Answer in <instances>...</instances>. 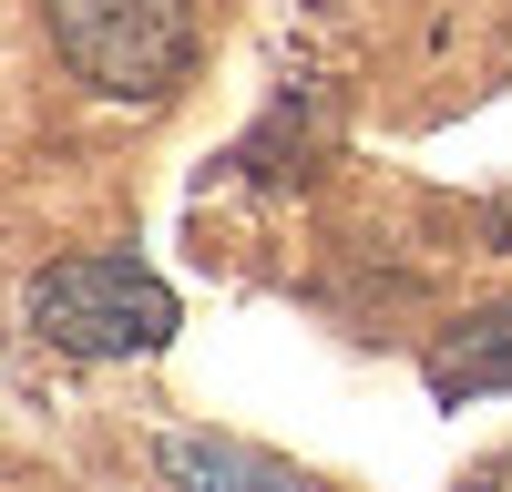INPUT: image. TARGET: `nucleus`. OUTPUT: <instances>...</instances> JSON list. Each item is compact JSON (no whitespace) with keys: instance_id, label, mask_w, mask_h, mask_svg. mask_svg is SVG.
<instances>
[{"instance_id":"nucleus-2","label":"nucleus","mask_w":512,"mask_h":492,"mask_svg":"<svg viewBox=\"0 0 512 492\" xmlns=\"http://www.w3.org/2000/svg\"><path fill=\"white\" fill-rule=\"evenodd\" d=\"M41 21H52V52L113 103L175 93L185 62H195L185 0H41Z\"/></svg>"},{"instance_id":"nucleus-3","label":"nucleus","mask_w":512,"mask_h":492,"mask_svg":"<svg viewBox=\"0 0 512 492\" xmlns=\"http://www.w3.org/2000/svg\"><path fill=\"white\" fill-rule=\"evenodd\" d=\"M154 462H164L175 492H308L287 462H267V451H246V441H205V431H175Z\"/></svg>"},{"instance_id":"nucleus-1","label":"nucleus","mask_w":512,"mask_h":492,"mask_svg":"<svg viewBox=\"0 0 512 492\" xmlns=\"http://www.w3.org/2000/svg\"><path fill=\"white\" fill-rule=\"evenodd\" d=\"M31 328L72 359H154L175 339V287L134 257H62L31 287Z\"/></svg>"},{"instance_id":"nucleus-4","label":"nucleus","mask_w":512,"mask_h":492,"mask_svg":"<svg viewBox=\"0 0 512 492\" xmlns=\"http://www.w3.org/2000/svg\"><path fill=\"white\" fill-rule=\"evenodd\" d=\"M482 390H512V298L461 318L431 349V400H482Z\"/></svg>"},{"instance_id":"nucleus-5","label":"nucleus","mask_w":512,"mask_h":492,"mask_svg":"<svg viewBox=\"0 0 512 492\" xmlns=\"http://www.w3.org/2000/svg\"><path fill=\"white\" fill-rule=\"evenodd\" d=\"M461 492H512V451H492V462L461 472Z\"/></svg>"}]
</instances>
